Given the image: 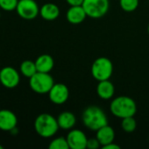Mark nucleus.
I'll return each mask as SVG.
<instances>
[{"label": "nucleus", "instance_id": "nucleus-19", "mask_svg": "<svg viewBox=\"0 0 149 149\" xmlns=\"http://www.w3.org/2000/svg\"><path fill=\"white\" fill-rule=\"evenodd\" d=\"M133 117L134 116H131V117H126V118L122 119L121 127L126 133H133L136 129L137 123Z\"/></svg>", "mask_w": 149, "mask_h": 149}, {"label": "nucleus", "instance_id": "nucleus-27", "mask_svg": "<svg viewBox=\"0 0 149 149\" xmlns=\"http://www.w3.org/2000/svg\"><path fill=\"white\" fill-rule=\"evenodd\" d=\"M0 149H4V147H3V146H1V145H0Z\"/></svg>", "mask_w": 149, "mask_h": 149}, {"label": "nucleus", "instance_id": "nucleus-14", "mask_svg": "<svg viewBox=\"0 0 149 149\" xmlns=\"http://www.w3.org/2000/svg\"><path fill=\"white\" fill-rule=\"evenodd\" d=\"M96 137L98 140V141L100 142L101 147H104V146L114 141L115 132L111 126L105 125L97 131Z\"/></svg>", "mask_w": 149, "mask_h": 149}, {"label": "nucleus", "instance_id": "nucleus-11", "mask_svg": "<svg viewBox=\"0 0 149 149\" xmlns=\"http://www.w3.org/2000/svg\"><path fill=\"white\" fill-rule=\"evenodd\" d=\"M18 118L11 110H0V130L4 132H12L17 128Z\"/></svg>", "mask_w": 149, "mask_h": 149}, {"label": "nucleus", "instance_id": "nucleus-4", "mask_svg": "<svg viewBox=\"0 0 149 149\" xmlns=\"http://www.w3.org/2000/svg\"><path fill=\"white\" fill-rule=\"evenodd\" d=\"M54 85V79L49 74V72H37L33 76L29 79L30 88L34 93L39 94L48 93Z\"/></svg>", "mask_w": 149, "mask_h": 149}, {"label": "nucleus", "instance_id": "nucleus-20", "mask_svg": "<svg viewBox=\"0 0 149 149\" xmlns=\"http://www.w3.org/2000/svg\"><path fill=\"white\" fill-rule=\"evenodd\" d=\"M49 149H68L69 146L67 141V138L64 137H58L54 139L49 146H48Z\"/></svg>", "mask_w": 149, "mask_h": 149}, {"label": "nucleus", "instance_id": "nucleus-26", "mask_svg": "<svg viewBox=\"0 0 149 149\" xmlns=\"http://www.w3.org/2000/svg\"><path fill=\"white\" fill-rule=\"evenodd\" d=\"M148 34H149V24H148Z\"/></svg>", "mask_w": 149, "mask_h": 149}, {"label": "nucleus", "instance_id": "nucleus-5", "mask_svg": "<svg viewBox=\"0 0 149 149\" xmlns=\"http://www.w3.org/2000/svg\"><path fill=\"white\" fill-rule=\"evenodd\" d=\"M112 62L105 57L97 58L91 65V74L97 81L109 79L112 77Z\"/></svg>", "mask_w": 149, "mask_h": 149}, {"label": "nucleus", "instance_id": "nucleus-23", "mask_svg": "<svg viewBox=\"0 0 149 149\" xmlns=\"http://www.w3.org/2000/svg\"><path fill=\"white\" fill-rule=\"evenodd\" d=\"M101 147V144L100 142L98 141V140L96 138H90V139H88V141H87V148H86L89 149H97Z\"/></svg>", "mask_w": 149, "mask_h": 149}, {"label": "nucleus", "instance_id": "nucleus-7", "mask_svg": "<svg viewBox=\"0 0 149 149\" xmlns=\"http://www.w3.org/2000/svg\"><path fill=\"white\" fill-rule=\"evenodd\" d=\"M16 11L21 18L32 20L40 14V8L35 0H18Z\"/></svg>", "mask_w": 149, "mask_h": 149}, {"label": "nucleus", "instance_id": "nucleus-16", "mask_svg": "<svg viewBox=\"0 0 149 149\" xmlns=\"http://www.w3.org/2000/svg\"><path fill=\"white\" fill-rule=\"evenodd\" d=\"M57 122L61 129L71 130L76 123V118L75 114L71 112H62L59 114L57 118Z\"/></svg>", "mask_w": 149, "mask_h": 149}, {"label": "nucleus", "instance_id": "nucleus-3", "mask_svg": "<svg viewBox=\"0 0 149 149\" xmlns=\"http://www.w3.org/2000/svg\"><path fill=\"white\" fill-rule=\"evenodd\" d=\"M34 129L42 138H51L60 129L57 119L49 113L40 114L34 121Z\"/></svg>", "mask_w": 149, "mask_h": 149}, {"label": "nucleus", "instance_id": "nucleus-6", "mask_svg": "<svg viewBox=\"0 0 149 149\" xmlns=\"http://www.w3.org/2000/svg\"><path fill=\"white\" fill-rule=\"evenodd\" d=\"M87 17L91 18L103 17L109 10V0H83L82 4Z\"/></svg>", "mask_w": 149, "mask_h": 149}, {"label": "nucleus", "instance_id": "nucleus-24", "mask_svg": "<svg viewBox=\"0 0 149 149\" xmlns=\"http://www.w3.org/2000/svg\"><path fill=\"white\" fill-rule=\"evenodd\" d=\"M66 2L70 6H75V5H82L83 3V0H66Z\"/></svg>", "mask_w": 149, "mask_h": 149}, {"label": "nucleus", "instance_id": "nucleus-9", "mask_svg": "<svg viewBox=\"0 0 149 149\" xmlns=\"http://www.w3.org/2000/svg\"><path fill=\"white\" fill-rule=\"evenodd\" d=\"M48 97L52 103L55 105H62L69 97L68 88L62 83L54 84L48 93Z\"/></svg>", "mask_w": 149, "mask_h": 149}, {"label": "nucleus", "instance_id": "nucleus-13", "mask_svg": "<svg viewBox=\"0 0 149 149\" xmlns=\"http://www.w3.org/2000/svg\"><path fill=\"white\" fill-rule=\"evenodd\" d=\"M114 93H115L114 85L109 79L98 81V84L97 86V93L99 98L105 100H110L113 97Z\"/></svg>", "mask_w": 149, "mask_h": 149}, {"label": "nucleus", "instance_id": "nucleus-8", "mask_svg": "<svg viewBox=\"0 0 149 149\" xmlns=\"http://www.w3.org/2000/svg\"><path fill=\"white\" fill-rule=\"evenodd\" d=\"M20 82L19 72L11 66H4L0 70V83L6 88L12 89Z\"/></svg>", "mask_w": 149, "mask_h": 149}, {"label": "nucleus", "instance_id": "nucleus-22", "mask_svg": "<svg viewBox=\"0 0 149 149\" xmlns=\"http://www.w3.org/2000/svg\"><path fill=\"white\" fill-rule=\"evenodd\" d=\"M18 0H0V8L5 11H12L16 10Z\"/></svg>", "mask_w": 149, "mask_h": 149}, {"label": "nucleus", "instance_id": "nucleus-10", "mask_svg": "<svg viewBox=\"0 0 149 149\" xmlns=\"http://www.w3.org/2000/svg\"><path fill=\"white\" fill-rule=\"evenodd\" d=\"M67 141L71 149H85L87 148L88 138L85 134L79 129H71L67 135Z\"/></svg>", "mask_w": 149, "mask_h": 149}, {"label": "nucleus", "instance_id": "nucleus-1", "mask_svg": "<svg viewBox=\"0 0 149 149\" xmlns=\"http://www.w3.org/2000/svg\"><path fill=\"white\" fill-rule=\"evenodd\" d=\"M83 125L90 130L97 132L105 125H108V119L105 113L97 106H90L82 114Z\"/></svg>", "mask_w": 149, "mask_h": 149}, {"label": "nucleus", "instance_id": "nucleus-17", "mask_svg": "<svg viewBox=\"0 0 149 149\" xmlns=\"http://www.w3.org/2000/svg\"><path fill=\"white\" fill-rule=\"evenodd\" d=\"M34 62L37 71L40 72H50L54 65V58L48 54H42L39 56Z\"/></svg>", "mask_w": 149, "mask_h": 149}, {"label": "nucleus", "instance_id": "nucleus-25", "mask_svg": "<svg viewBox=\"0 0 149 149\" xmlns=\"http://www.w3.org/2000/svg\"><path fill=\"white\" fill-rule=\"evenodd\" d=\"M103 149H120V146L115 144L114 142H112V143H109L104 147H102Z\"/></svg>", "mask_w": 149, "mask_h": 149}, {"label": "nucleus", "instance_id": "nucleus-28", "mask_svg": "<svg viewBox=\"0 0 149 149\" xmlns=\"http://www.w3.org/2000/svg\"><path fill=\"white\" fill-rule=\"evenodd\" d=\"M0 17H1V12H0Z\"/></svg>", "mask_w": 149, "mask_h": 149}, {"label": "nucleus", "instance_id": "nucleus-18", "mask_svg": "<svg viewBox=\"0 0 149 149\" xmlns=\"http://www.w3.org/2000/svg\"><path fill=\"white\" fill-rule=\"evenodd\" d=\"M19 71L21 72V74L28 79H30L32 76H33L38 71L36 68V65L35 62L32 61V60H25L21 63L20 67H19Z\"/></svg>", "mask_w": 149, "mask_h": 149}, {"label": "nucleus", "instance_id": "nucleus-21", "mask_svg": "<svg viewBox=\"0 0 149 149\" xmlns=\"http://www.w3.org/2000/svg\"><path fill=\"white\" fill-rule=\"evenodd\" d=\"M119 4L123 10L132 12L139 6V0H119Z\"/></svg>", "mask_w": 149, "mask_h": 149}, {"label": "nucleus", "instance_id": "nucleus-2", "mask_svg": "<svg viewBox=\"0 0 149 149\" xmlns=\"http://www.w3.org/2000/svg\"><path fill=\"white\" fill-rule=\"evenodd\" d=\"M111 113L119 119L134 116L137 112V106L135 101L127 96H119L111 102Z\"/></svg>", "mask_w": 149, "mask_h": 149}, {"label": "nucleus", "instance_id": "nucleus-12", "mask_svg": "<svg viewBox=\"0 0 149 149\" xmlns=\"http://www.w3.org/2000/svg\"><path fill=\"white\" fill-rule=\"evenodd\" d=\"M87 17V14L82 5L70 6L66 13L67 20L73 24H79L83 23Z\"/></svg>", "mask_w": 149, "mask_h": 149}, {"label": "nucleus", "instance_id": "nucleus-15", "mask_svg": "<svg viewBox=\"0 0 149 149\" xmlns=\"http://www.w3.org/2000/svg\"><path fill=\"white\" fill-rule=\"evenodd\" d=\"M40 15L45 20L53 21L59 17L60 9L53 3H47L40 8Z\"/></svg>", "mask_w": 149, "mask_h": 149}]
</instances>
